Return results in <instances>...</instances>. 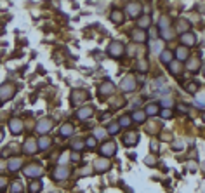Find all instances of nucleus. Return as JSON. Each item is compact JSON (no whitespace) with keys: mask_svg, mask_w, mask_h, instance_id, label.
<instances>
[{"mask_svg":"<svg viewBox=\"0 0 205 193\" xmlns=\"http://www.w3.org/2000/svg\"><path fill=\"white\" fill-rule=\"evenodd\" d=\"M12 94H14V87H12L11 83H5V85L0 87V101H7V99H11Z\"/></svg>","mask_w":205,"mask_h":193,"instance_id":"obj_1","label":"nucleus"},{"mask_svg":"<svg viewBox=\"0 0 205 193\" xmlns=\"http://www.w3.org/2000/svg\"><path fill=\"white\" fill-rule=\"evenodd\" d=\"M108 52H110V56H113V57H120L122 52H123V46L120 44V42H113L111 46H110Z\"/></svg>","mask_w":205,"mask_h":193,"instance_id":"obj_2","label":"nucleus"},{"mask_svg":"<svg viewBox=\"0 0 205 193\" xmlns=\"http://www.w3.org/2000/svg\"><path fill=\"white\" fill-rule=\"evenodd\" d=\"M52 120H51V118H45V120H40L38 122V125H37V131L40 134H44V132H49V131H51V129H52Z\"/></svg>","mask_w":205,"mask_h":193,"instance_id":"obj_3","label":"nucleus"},{"mask_svg":"<svg viewBox=\"0 0 205 193\" xmlns=\"http://www.w3.org/2000/svg\"><path fill=\"white\" fill-rule=\"evenodd\" d=\"M115 152H116V146H115V143H113V141H110V143H105L103 146H101V153H103L105 157L115 155Z\"/></svg>","mask_w":205,"mask_h":193,"instance_id":"obj_4","label":"nucleus"},{"mask_svg":"<svg viewBox=\"0 0 205 193\" xmlns=\"http://www.w3.org/2000/svg\"><path fill=\"white\" fill-rule=\"evenodd\" d=\"M127 11H129V16H131V18H138L139 12H141V4H138V2H131V4L127 5Z\"/></svg>","mask_w":205,"mask_h":193,"instance_id":"obj_5","label":"nucleus"},{"mask_svg":"<svg viewBox=\"0 0 205 193\" xmlns=\"http://www.w3.org/2000/svg\"><path fill=\"white\" fill-rule=\"evenodd\" d=\"M138 141H139V136L136 132H129L123 137V144L125 146H134V144H138Z\"/></svg>","mask_w":205,"mask_h":193,"instance_id":"obj_6","label":"nucleus"},{"mask_svg":"<svg viewBox=\"0 0 205 193\" xmlns=\"http://www.w3.org/2000/svg\"><path fill=\"white\" fill-rule=\"evenodd\" d=\"M122 89L123 91H134L136 89V82H134V77H125L123 78V82H122Z\"/></svg>","mask_w":205,"mask_h":193,"instance_id":"obj_7","label":"nucleus"},{"mask_svg":"<svg viewBox=\"0 0 205 193\" xmlns=\"http://www.w3.org/2000/svg\"><path fill=\"white\" fill-rule=\"evenodd\" d=\"M175 57H177V61H186L188 57H190V51H188V47H179L177 51H175Z\"/></svg>","mask_w":205,"mask_h":193,"instance_id":"obj_8","label":"nucleus"},{"mask_svg":"<svg viewBox=\"0 0 205 193\" xmlns=\"http://www.w3.org/2000/svg\"><path fill=\"white\" fill-rule=\"evenodd\" d=\"M181 42L184 44V47H190V46H193L195 42H197V38H195L193 33H183V35H181Z\"/></svg>","mask_w":205,"mask_h":193,"instance_id":"obj_9","label":"nucleus"},{"mask_svg":"<svg viewBox=\"0 0 205 193\" xmlns=\"http://www.w3.org/2000/svg\"><path fill=\"white\" fill-rule=\"evenodd\" d=\"M96 169L99 170V172H105V170H108L110 169V164H108V160H105V158H97L96 160Z\"/></svg>","mask_w":205,"mask_h":193,"instance_id":"obj_10","label":"nucleus"},{"mask_svg":"<svg viewBox=\"0 0 205 193\" xmlns=\"http://www.w3.org/2000/svg\"><path fill=\"white\" fill-rule=\"evenodd\" d=\"M99 92H101L103 96L111 94V92H113V83H111V82H105V83L99 87Z\"/></svg>","mask_w":205,"mask_h":193,"instance_id":"obj_11","label":"nucleus"},{"mask_svg":"<svg viewBox=\"0 0 205 193\" xmlns=\"http://www.w3.org/2000/svg\"><path fill=\"white\" fill-rule=\"evenodd\" d=\"M131 37L134 38V42H146V33L141 30H134L131 33Z\"/></svg>","mask_w":205,"mask_h":193,"instance_id":"obj_12","label":"nucleus"},{"mask_svg":"<svg viewBox=\"0 0 205 193\" xmlns=\"http://www.w3.org/2000/svg\"><path fill=\"white\" fill-rule=\"evenodd\" d=\"M87 98V92H84V91H77V92H73L71 94V101L77 105V103H80L82 99H85Z\"/></svg>","mask_w":205,"mask_h":193,"instance_id":"obj_13","label":"nucleus"},{"mask_svg":"<svg viewBox=\"0 0 205 193\" xmlns=\"http://www.w3.org/2000/svg\"><path fill=\"white\" fill-rule=\"evenodd\" d=\"M68 174H70V170H68L66 167H59V169H56V172H54L56 179H64Z\"/></svg>","mask_w":205,"mask_h":193,"instance_id":"obj_14","label":"nucleus"},{"mask_svg":"<svg viewBox=\"0 0 205 193\" xmlns=\"http://www.w3.org/2000/svg\"><path fill=\"white\" fill-rule=\"evenodd\" d=\"M24 172H26L28 176H40L42 169H40V167H37V165H30V167L24 169Z\"/></svg>","mask_w":205,"mask_h":193,"instance_id":"obj_15","label":"nucleus"},{"mask_svg":"<svg viewBox=\"0 0 205 193\" xmlns=\"http://www.w3.org/2000/svg\"><path fill=\"white\" fill-rule=\"evenodd\" d=\"M11 131L14 134H19L23 131V124H21V120H12L11 122Z\"/></svg>","mask_w":205,"mask_h":193,"instance_id":"obj_16","label":"nucleus"},{"mask_svg":"<svg viewBox=\"0 0 205 193\" xmlns=\"http://www.w3.org/2000/svg\"><path fill=\"white\" fill-rule=\"evenodd\" d=\"M24 152H26V153H35V152H37V144H35L33 139H30V141L24 143Z\"/></svg>","mask_w":205,"mask_h":193,"instance_id":"obj_17","label":"nucleus"},{"mask_svg":"<svg viewBox=\"0 0 205 193\" xmlns=\"http://www.w3.org/2000/svg\"><path fill=\"white\" fill-rule=\"evenodd\" d=\"M190 21H186V19H179V23H177V30L179 31H188L190 30Z\"/></svg>","mask_w":205,"mask_h":193,"instance_id":"obj_18","label":"nucleus"},{"mask_svg":"<svg viewBox=\"0 0 205 193\" xmlns=\"http://www.w3.org/2000/svg\"><path fill=\"white\" fill-rule=\"evenodd\" d=\"M169 66H170V73H172V75H179V72L183 70V66L179 64V61H174V63H170Z\"/></svg>","mask_w":205,"mask_h":193,"instance_id":"obj_19","label":"nucleus"},{"mask_svg":"<svg viewBox=\"0 0 205 193\" xmlns=\"http://www.w3.org/2000/svg\"><path fill=\"white\" fill-rule=\"evenodd\" d=\"M92 115V108L90 106H85V108H82V110L78 111V118H87Z\"/></svg>","mask_w":205,"mask_h":193,"instance_id":"obj_20","label":"nucleus"},{"mask_svg":"<svg viewBox=\"0 0 205 193\" xmlns=\"http://www.w3.org/2000/svg\"><path fill=\"white\" fill-rule=\"evenodd\" d=\"M131 118H134L136 122H139V124H141V122H144V118H146V113H144V111H134Z\"/></svg>","mask_w":205,"mask_h":193,"instance_id":"obj_21","label":"nucleus"},{"mask_svg":"<svg viewBox=\"0 0 205 193\" xmlns=\"http://www.w3.org/2000/svg\"><path fill=\"white\" fill-rule=\"evenodd\" d=\"M160 59L164 61V63H170V61H172V52H170V51H162Z\"/></svg>","mask_w":205,"mask_h":193,"instance_id":"obj_22","label":"nucleus"},{"mask_svg":"<svg viewBox=\"0 0 205 193\" xmlns=\"http://www.w3.org/2000/svg\"><path fill=\"white\" fill-rule=\"evenodd\" d=\"M149 23H151V18H149V16H144V18L141 19V21H139V30H146V28L149 26Z\"/></svg>","mask_w":205,"mask_h":193,"instance_id":"obj_23","label":"nucleus"},{"mask_svg":"<svg viewBox=\"0 0 205 193\" xmlns=\"http://www.w3.org/2000/svg\"><path fill=\"white\" fill-rule=\"evenodd\" d=\"M111 19L115 21V23H122L123 21V14H122V11H113V14H111Z\"/></svg>","mask_w":205,"mask_h":193,"instance_id":"obj_24","label":"nucleus"},{"mask_svg":"<svg viewBox=\"0 0 205 193\" xmlns=\"http://www.w3.org/2000/svg\"><path fill=\"white\" fill-rule=\"evenodd\" d=\"M71 132H73V127H71V124H64L63 127H61V136H70Z\"/></svg>","mask_w":205,"mask_h":193,"instance_id":"obj_25","label":"nucleus"},{"mask_svg":"<svg viewBox=\"0 0 205 193\" xmlns=\"http://www.w3.org/2000/svg\"><path fill=\"white\" fill-rule=\"evenodd\" d=\"M146 115H157L158 113V106L157 105H148L146 106V111H144Z\"/></svg>","mask_w":205,"mask_h":193,"instance_id":"obj_26","label":"nucleus"},{"mask_svg":"<svg viewBox=\"0 0 205 193\" xmlns=\"http://www.w3.org/2000/svg\"><path fill=\"white\" fill-rule=\"evenodd\" d=\"M131 120H132V118L125 115V117L120 118V124H118V125H120V127H129V125H131Z\"/></svg>","mask_w":205,"mask_h":193,"instance_id":"obj_27","label":"nucleus"},{"mask_svg":"<svg viewBox=\"0 0 205 193\" xmlns=\"http://www.w3.org/2000/svg\"><path fill=\"white\" fill-rule=\"evenodd\" d=\"M9 169L11 170H18V169H21V160H12L11 164H9Z\"/></svg>","mask_w":205,"mask_h":193,"instance_id":"obj_28","label":"nucleus"},{"mask_svg":"<svg viewBox=\"0 0 205 193\" xmlns=\"http://www.w3.org/2000/svg\"><path fill=\"white\" fill-rule=\"evenodd\" d=\"M198 66H200V61H198V59H193V61H190V64H188V68H190L191 72H195V70H198Z\"/></svg>","mask_w":205,"mask_h":193,"instance_id":"obj_29","label":"nucleus"},{"mask_svg":"<svg viewBox=\"0 0 205 193\" xmlns=\"http://www.w3.org/2000/svg\"><path fill=\"white\" fill-rule=\"evenodd\" d=\"M118 129H120L118 124H111L108 127V134H116V132H118Z\"/></svg>","mask_w":205,"mask_h":193,"instance_id":"obj_30","label":"nucleus"},{"mask_svg":"<svg viewBox=\"0 0 205 193\" xmlns=\"http://www.w3.org/2000/svg\"><path fill=\"white\" fill-rule=\"evenodd\" d=\"M31 193H38V190L42 188V185H40V181H35V183H31Z\"/></svg>","mask_w":205,"mask_h":193,"instance_id":"obj_31","label":"nucleus"},{"mask_svg":"<svg viewBox=\"0 0 205 193\" xmlns=\"http://www.w3.org/2000/svg\"><path fill=\"white\" fill-rule=\"evenodd\" d=\"M106 134H108V131H96V139H105L106 137Z\"/></svg>","mask_w":205,"mask_h":193,"instance_id":"obj_32","label":"nucleus"},{"mask_svg":"<svg viewBox=\"0 0 205 193\" xmlns=\"http://www.w3.org/2000/svg\"><path fill=\"white\" fill-rule=\"evenodd\" d=\"M186 89H188V91H190V92H197V89H198V83H197V82H191V83H188V85H186Z\"/></svg>","mask_w":205,"mask_h":193,"instance_id":"obj_33","label":"nucleus"},{"mask_svg":"<svg viewBox=\"0 0 205 193\" xmlns=\"http://www.w3.org/2000/svg\"><path fill=\"white\" fill-rule=\"evenodd\" d=\"M138 70H141V72H148V63H146V61H139Z\"/></svg>","mask_w":205,"mask_h":193,"instance_id":"obj_34","label":"nucleus"},{"mask_svg":"<svg viewBox=\"0 0 205 193\" xmlns=\"http://www.w3.org/2000/svg\"><path fill=\"white\" fill-rule=\"evenodd\" d=\"M38 144H40V148H47L49 144H51V139H47V137L44 139V137H42V139H40V143H38Z\"/></svg>","mask_w":205,"mask_h":193,"instance_id":"obj_35","label":"nucleus"},{"mask_svg":"<svg viewBox=\"0 0 205 193\" xmlns=\"http://www.w3.org/2000/svg\"><path fill=\"white\" fill-rule=\"evenodd\" d=\"M21 190H23V186L19 185V183H14V186H12V191H14V193H23Z\"/></svg>","mask_w":205,"mask_h":193,"instance_id":"obj_36","label":"nucleus"},{"mask_svg":"<svg viewBox=\"0 0 205 193\" xmlns=\"http://www.w3.org/2000/svg\"><path fill=\"white\" fill-rule=\"evenodd\" d=\"M85 144H87V146H90V148H92L94 144H96V137H87Z\"/></svg>","mask_w":205,"mask_h":193,"instance_id":"obj_37","label":"nucleus"},{"mask_svg":"<svg viewBox=\"0 0 205 193\" xmlns=\"http://www.w3.org/2000/svg\"><path fill=\"white\" fill-rule=\"evenodd\" d=\"M162 105H164V106H172V105H174V101H172L170 98H165L164 101H162Z\"/></svg>","mask_w":205,"mask_h":193,"instance_id":"obj_38","label":"nucleus"},{"mask_svg":"<svg viewBox=\"0 0 205 193\" xmlns=\"http://www.w3.org/2000/svg\"><path fill=\"white\" fill-rule=\"evenodd\" d=\"M162 117H164V118H170L172 117V111L170 110H164V111H162Z\"/></svg>","mask_w":205,"mask_h":193,"instance_id":"obj_39","label":"nucleus"},{"mask_svg":"<svg viewBox=\"0 0 205 193\" xmlns=\"http://www.w3.org/2000/svg\"><path fill=\"white\" fill-rule=\"evenodd\" d=\"M151 150L153 152H158V143L157 141H151Z\"/></svg>","mask_w":205,"mask_h":193,"instance_id":"obj_40","label":"nucleus"},{"mask_svg":"<svg viewBox=\"0 0 205 193\" xmlns=\"http://www.w3.org/2000/svg\"><path fill=\"white\" fill-rule=\"evenodd\" d=\"M84 146V143H80V141H77V143H73V148L75 150H80V148Z\"/></svg>","mask_w":205,"mask_h":193,"instance_id":"obj_41","label":"nucleus"},{"mask_svg":"<svg viewBox=\"0 0 205 193\" xmlns=\"http://www.w3.org/2000/svg\"><path fill=\"white\" fill-rule=\"evenodd\" d=\"M146 164H148V165H153V158H151V157H148V158H146Z\"/></svg>","mask_w":205,"mask_h":193,"instance_id":"obj_42","label":"nucleus"},{"mask_svg":"<svg viewBox=\"0 0 205 193\" xmlns=\"http://www.w3.org/2000/svg\"><path fill=\"white\" fill-rule=\"evenodd\" d=\"M2 137H4V132H2V131H0V141H2Z\"/></svg>","mask_w":205,"mask_h":193,"instance_id":"obj_43","label":"nucleus"},{"mask_svg":"<svg viewBox=\"0 0 205 193\" xmlns=\"http://www.w3.org/2000/svg\"><path fill=\"white\" fill-rule=\"evenodd\" d=\"M203 75H205V66H203Z\"/></svg>","mask_w":205,"mask_h":193,"instance_id":"obj_44","label":"nucleus"},{"mask_svg":"<svg viewBox=\"0 0 205 193\" xmlns=\"http://www.w3.org/2000/svg\"><path fill=\"white\" fill-rule=\"evenodd\" d=\"M203 120H205V115H203Z\"/></svg>","mask_w":205,"mask_h":193,"instance_id":"obj_45","label":"nucleus"}]
</instances>
